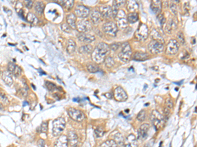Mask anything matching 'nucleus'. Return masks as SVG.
Here are the masks:
<instances>
[{"mask_svg": "<svg viewBox=\"0 0 197 147\" xmlns=\"http://www.w3.org/2000/svg\"><path fill=\"white\" fill-rule=\"evenodd\" d=\"M110 51V46L105 43H99L92 53L93 60L97 63L104 62L105 57Z\"/></svg>", "mask_w": 197, "mask_h": 147, "instance_id": "nucleus-1", "label": "nucleus"}, {"mask_svg": "<svg viewBox=\"0 0 197 147\" xmlns=\"http://www.w3.org/2000/svg\"><path fill=\"white\" fill-rule=\"evenodd\" d=\"M66 122L65 119L62 117H59L56 118L53 122L52 133L55 137L59 136L65 128Z\"/></svg>", "mask_w": 197, "mask_h": 147, "instance_id": "nucleus-2", "label": "nucleus"}, {"mask_svg": "<svg viewBox=\"0 0 197 147\" xmlns=\"http://www.w3.org/2000/svg\"><path fill=\"white\" fill-rule=\"evenodd\" d=\"M121 51L118 54V57L122 61L127 62L130 60L132 56V48L128 43H124L121 45Z\"/></svg>", "mask_w": 197, "mask_h": 147, "instance_id": "nucleus-3", "label": "nucleus"}, {"mask_svg": "<svg viewBox=\"0 0 197 147\" xmlns=\"http://www.w3.org/2000/svg\"><path fill=\"white\" fill-rule=\"evenodd\" d=\"M150 118H151L152 124H153V126L156 129H159L163 126L164 121V116L156 110H154L151 112Z\"/></svg>", "mask_w": 197, "mask_h": 147, "instance_id": "nucleus-4", "label": "nucleus"}, {"mask_svg": "<svg viewBox=\"0 0 197 147\" xmlns=\"http://www.w3.org/2000/svg\"><path fill=\"white\" fill-rule=\"evenodd\" d=\"M149 36V28L148 26L145 24H141L139 26L137 31L135 33V37L138 41H143L146 40Z\"/></svg>", "mask_w": 197, "mask_h": 147, "instance_id": "nucleus-5", "label": "nucleus"}, {"mask_svg": "<svg viewBox=\"0 0 197 147\" xmlns=\"http://www.w3.org/2000/svg\"><path fill=\"white\" fill-rule=\"evenodd\" d=\"M117 26L121 29H125L128 26L127 16L123 10H119L115 17Z\"/></svg>", "mask_w": 197, "mask_h": 147, "instance_id": "nucleus-6", "label": "nucleus"}, {"mask_svg": "<svg viewBox=\"0 0 197 147\" xmlns=\"http://www.w3.org/2000/svg\"><path fill=\"white\" fill-rule=\"evenodd\" d=\"M150 52L153 54H160L164 50V44L156 40H152L148 46Z\"/></svg>", "mask_w": 197, "mask_h": 147, "instance_id": "nucleus-7", "label": "nucleus"}, {"mask_svg": "<svg viewBox=\"0 0 197 147\" xmlns=\"http://www.w3.org/2000/svg\"><path fill=\"white\" fill-rule=\"evenodd\" d=\"M103 31L110 36H116L118 31V27L113 22H107L103 26Z\"/></svg>", "mask_w": 197, "mask_h": 147, "instance_id": "nucleus-8", "label": "nucleus"}, {"mask_svg": "<svg viewBox=\"0 0 197 147\" xmlns=\"http://www.w3.org/2000/svg\"><path fill=\"white\" fill-rule=\"evenodd\" d=\"M68 113L70 117L76 122H82L85 118V115L80 110L74 108H70L68 110Z\"/></svg>", "mask_w": 197, "mask_h": 147, "instance_id": "nucleus-9", "label": "nucleus"}, {"mask_svg": "<svg viewBox=\"0 0 197 147\" xmlns=\"http://www.w3.org/2000/svg\"><path fill=\"white\" fill-rule=\"evenodd\" d=\"M179 43L176 39H171L167 44L166 52L167 54L174 55L176 54L179 50Z\"/></svg>", "mask_w": 197, "mask_h": 147, "instance_id": "nucleus-10", "label": "nucleus"}, {"mask_svg": "<svg viewBox=\"0 0 197 147\" xmlns=\"http://www.w3.org/2000/svg\"><path fill=\"white\" fill-rule=\"evenodd\" d=\"M76 28L80 33H85L92 29V24L87 20H80L76 22Z\"/></svg>", "mask_w": 197, "mask_h": 147, "instance_id": "nucleus-11", "label": "nucleus"}, {"mask_svg": "<svg viewBox=\"0 0 197 147\" xmlns=\"http://www.w3.org/2000/svg\"><path fill=\"white\" fill-rule=\"evenodd\" d=\"M114 96L115 99L118 101H125L128 97L127 93L120 86L116 88L114 92Z\"/></svg>", "mask_w": 197, "mask_h": 147, "instance_id": "nucleus-12", "label": "nucleus"}, {"mask_svg": "<svg viewBox=\"0 0 197 147\" xmlns=\"http://www.w3.org/2000/svg\"><path fill=\"white\" fill-rule=\"evenodd\" d=\"M90 13V9L84 5H77L75 8L76 15L80 18H87Z\"/></svg>", "mask_w": 197, "mask_h": 147, "instance_id": "nucleus-13", "label": "nucleus"}, {"mask_svg": "<svg viewBox=\"0 0 197 147\" xmlns=\"http://www.w3.org/2000/svg\"><path fill=\"white\" fill-rule=\"evenodd\" d=\"M150 126L148 124H142L138 129V139L140 140H145L147 137L148 131H149Z\"/></svg>", "mask_w": 197, "mask_h": 147, "instance_id": "nucleus-14", "label": "nucleus"}, {"mask_svg": "<svg viewBox=\"0 0 197 147\" xmlns=\"http://www.w3.org/2000/svg\"><path fill=\"white\" fill-rule=\"evenodd\" d=\"M68 141L72 147H77L78 145V137L75 131H70L68 133Z\"/></svg>", "mask_w": 197, "mask_h": 147, "instance_id": "nucleus-15", "label": "nucleus"}, {"mask_svg": "<svg viewBox=\"0 0 197 147\" xmlns=\"http://www.w3.org/2000/svg\"><path fill=\"white\" fill-rule=\"evenodd\" d=\"M124 147H137L138 141L136 137L133 134H130L125 140H124Z\"/></svg>", "mask_w": 197, "mask_h": 147, "instance_id": "nucleus-16", "label": "nucleus"}, {"mask_svg": "<svg viewBox=\"0 0 197 147\" xmlns=\"http://www.w3.org/2000/svg\"><path fill=\"white\" fill-rule=\"evenodd\" d=\"M100 14L105 18H110L112 16V7L110 5L101 6L100 7Z\"/></svg>", "mask_w": 197, "mask_h": 147, "instance_id": "nucleus-17", "label": "nucleus"}, {"mask_svg": "<svg viewBox=\"0 0 197 147\" xmlns=\"http://www.w3.org/2000/svg\"><path fill=\"white\" fill-rule=\"evenodd\" d=\"M78 39L82 43H90L93 42L95 39V37L93 35L85 33H80L79 35H78Z\"/></svg>", "mask_w": 197, "mask_h": 147, "instance_id": "nucleus-18", "label": "nucleus"}, {"mask_svg": "<svg viewBox=\"0 0 197 147\" xmlns=\"http://www.w3.org/2000/svg\"><path fill=\"white\" fill-rule=\"evenodd\" d=\"M68 143L67 137L63 135L56 139L54 144V147H68Z\"/></svg>", "mask_w": 197, "mask_h": 147, "instance_id": "nucleus-19", "label": "nucleus"}, {"mask_svg": "<svg viewBox=\"0 0 197 147\" xmlns=\"http://www.w3.org/2000/svg\"><path fill=\"white\" fill-rule=\"evenodd\" d=\"M151 8L155 14H160L162 11V1L159 0H154L151 1Z\"/></svg>", "mask_w": 197, "mask_h": 147, "instance_id": "nucleus-20", "label": "nucleus"}, {"mask_svg": "<svg viewBox=\"0 0 197 147\" xmlns=\"http://www.w3.org/2000/svg\"><path fill=\"white\" fill-rule=\"evenodd\" d=\"M66 21L70 28L76 29V16L73 13H70L66 16Z\"/></svg>", "mask_w": 197, "mask_h": 147, "instance_id": "nucleus-21", "label": "nucleus"}, {"mask_svg": "<svg viewBox=\"0 0 197 147\" xmlns=\"http://www.w3.org/2000/svg\"><path fill=\"white\" fill-rule=\"evenodd\" d=\"M126 4L128 11H129L131 13H135V11H137L139 9V4L134 0L127 1Z\"/></svg>", "mask_w": 197, "mask_h": 147, "instance_id": "nucleus-22", "label": "nucleus"}, {"mask_svg": "<svg viewBox=\"0 0 197 147\" xmlns=\"http://www.w3.org/2000/svg\"><path fill=\"white\" fill-rule=\"evenodd\" d=\"M2 79H3L4 82L6 83L7 86H11L13 82V77H12L11 73L7 71L3 72V74H2Z\"/></svg>", "mask_w": 197, "mask_h": 147, "instance_id": "nucleus-23", "label": "nucleus"}, {"mask_svg": "<svg viewBox=\"0 0 197 147\" xmlns=\"http://www.w3.org/2000/svg\"><path fill=\"white\" fill-rule=\"evenodd\" d=\"M151 36L152 37V40H156L158 41H160V42L163 43H164V40L163 37H162V35L160 34V33L156 29H152L151 32Z\"/></svg>", "mask_w": 197, "mask_h": 147, "instance_id": "nucleus-24", "label": "nucleus"}, {"mask_svg": "<svg viewBox=\"0 0 197 147\" xmlns=\"http://www.w3.org/2000/svg\"><path fill=\"white\" fill-rule=\"evenodd\" d=\"M76 48V45L75 41L72 39H69L68 41L67 46H66V51L68 54H73L75 52Z\"/></svg>", "mask_w": 197, "mask_h": 147, "instance_id": "nucleus-25", "label": "nucleus"}, {"mask_svg": "<svg viewBox=\"0 0 197 147\" xmlns=\"http://www.w3.org/2000/svg\"><path fill=\"white\" fill-rule=\"evenodd\" d=\"M101 15L100 13L97 11H93L91 13V19L93 23L95 24H98L101 21Z\"/></svg>", "mask_w": 197, "mask_h": 147, "instance_id": "nucleus-26", "label": "nucleus"}, {"mask_svg": "<svg viewBox=\"0 0 197 147\" xmlns=\"http://www.w3.org/2000/svg\"><path fill=\"white\" fill-rule=\"evenodd\" d=\"M127 22L130 24H134L139 20V14L135 13H129L127 16Z\"/></svg>", "mask_w": 197, "mask_h": 147, "instance_id": "nucleus-27", "label": "nucleus"}, {"mask_svg": "<svg viewBox=\"0 0 197 147\" xmlns=\"http://www.w3.org/2000/svg\"><path fill=\"white\" fill-rule=\"evenodd\" d=\"M113 137H114V139H112V140H114L117 144L120 146L124 145V137H122L121 133H119V132H116V133L113 135Z\"/></svg>", "mask_w": 197, "mask_h": 147, "instance_id": "nucleus-28", "label": "nucleus"}, {"mask_svg": "<svg viewBox=\"0 0 197 147\" xmlns=\"http://www.w3.org/2000/svg\"><path fill=\"white\" fill-rule=\"evenodd\" d=\"M45 5L42 1H37L34 4V10L38 14H42L43 13Z\"/></svg>", "mask_w": 197, "mask_h": 147, "instance_id": "nucleus-29", "label": "nucleus"}, {"mask_svg": "<svg viewBox=\"0 0 197 147\" xmlns=\"http://www.w3.org/2000/svg\"><path fill=\"white\" fill-rule=\"evenodd\" d=\"M176 28L177 24L174 21V20L170 19L168 22H167V24L166 27V30L167 33H171L172 31L176 29Z\"/></svg>", "mask_w": 197, "mask_h": 147, "instance_id": "nucleus-30", "label": "nucleus"}, {"mask_svg": "<svg viewBox=\"0 0 197 147\" xmlns=\"http://www.w3.org/2000/svg\"><path fill=\"white\" fill-rule=\"evenodd\" d=\"M79 51L82 54H90L92 53L93 51V48L90 44H87V45L81 46L80 49H79Z\"/></svg>", "mask_w": 197, "mask_h": 147, "instance_id": "nucleus-31", "label": "nucleus"}, {"mask_svg": "<svg viewBox=\"0 0 197 147\" xmlns=\"http://www.w3.org/2000/svg\"><path fill=\"white\" fill-rule=\"evenodd\" d=\"M149 56L147 53L135 52L134 55V60L137 61H145L148 59Z\"/></svg>", "mask_w": 197, "mask_h": 147, "instance_id": "nucleus-32", "label": "nucleus"}, {"mask_svg": "<svg viewBox=\"0 0 197 147\" xmlns=\"http://www.w3.org/2000/svg\"><path fill=\"white\" fill-rule=\"evenodd\" d=\"M59 3L67 10H70L73 7L74 1H72V0H70V1H60Z\"/></svg>", "mask_w": 197, "mask_h": 147, "instance_id": "nucleus-33", "label": "nucleus"}, {"mask_svg": "<svg viewBox=\"0 0 197 147\" xmlns=\"http://www.w3.org/2000/svg\"><path fill=\"white\" fill-rule=\"evenodd\" d=\"M87 69L88 71H90V73H97L99 70V67L95 63H88L87 65Z\"/></svg>", "mask_w": 197, "mask_h": 147, "instance_id": "nucleus-34", "label": "nucleus"}, {"mask_svg": "<svg viewBox=\"0 0 197 147\" xmlns=\"http://www.w3.org/2000/svg\"><path fill=\"white\" fill-rule=\"evenodd\" d=\"M104 62H105V65L107 66V67L108 68H110L112 67V66H114V65L115 64V62H114V60L113 59V58L112 56H107V58H105V60Z\"/></svg>", "mask_w": 197, "mask_h": 147, "instance_id": "nucleus-35", "label": "nucleus"}, {"mask_svg": "<svg viewBox=\"0 0 197 147\" xmlns=\"http://www.w3.org/2000/svg\"><path fill=\"white\" fill-rule=\"evenodd\" d=\"M100 147H117V144L114 140L110 139L102 143Z\"/></svg>", "mask_w": 197, "mask_h": 147, "instance_id": "nucleus-36", "label": "nucleus"}, {"mask_svg": "<svg viewBox=\"0 0 197 147\" xmlns=\"http://www.w3.org/2000/svg\"><path fill=\"white\" fill-rule=\"evenodd\" d=\"M48 123L47 122H43L42 124H41V126L38 127V132H41V133H45L48 131Z\"/></svg>", "mask_w": 197, "mask_h": 147, "instance_id": "nucleus-37", "label": "nucleus"}, {"mask_svg": "<svg viewBox=\"0 0 197 147\" xmlns=\"http://www.w3.org/2000/svg\"><path fill=\"white\" fill-rule=\"evenodd\" d=\"M146 116H147L146 112H145L144 110H142V111H141L139 113H138L137 116V119L140 122L144 121L145 118H146Z\"/></svg>", "mask_w": 197, "mask_h": 147, "instance_id": "nucleus-38", "label": "nucleus"}, {"mask_svg": "<svg viewBox=\"0 0 197 147\" xmlns=\"http://www.w3.org/2000/svg\"><path fill=\"white\" fill-rule=\"evenodd\" d=\"M118 5L116 3V1H113V4H112V16L114 17L115 18L116 16V14L118 13V12L119 10H118Z\"/></svg>", "mask_w": 197, "mask_h": 147, "instance_id": "nucleus-39", "label": "nucleus"}, {"mask_svg": "<svg viewBox=\"0 0 197 147\" xmlns=\"http://www.w3.org/2000/svg\"><path fill=\"white\" fill-rule=\"evenodd\" d=\"M0 101H1L2 103H3L4 105L8 104L9 102L8 98L6 96V95L3 92H0Z\"/></svg>", "mask_w": 197, "mask_h": 147, "instance_id": "nucleus-40", "label": "nucleus"}, {"mask_svg": "<svg viewBox=\"0 0 197 147\" xmlns=\"http://www.w3.org/2000/svg\"><path fill=\"white\" fill-rule=\"evenodd\" d=\"M95 134L97 137H101L105 134V131L101 127H98L95 130Z\"/></svg>", "mask_w": 197, "mask_h": 147, "instance_id": "nucleus-41", "label": "nucleus"}, {"mask_svg": "<svg viewBox=\"0 0 197 147\" xmlns=\"http://www.w3.org/2000/svg\"><path fill=\"white\" fill-rule=\"evenodd\" d=\"M26 19H27V20H28L29 22H30V23H33L36 20L38 21V19H37L36 16L34 15V14L31 13H30L28 14V15H27V17H26Z\"/></svg>", "mask_w": 197, "mask_h": 147, "instance_id": "nucleus-42", "label": "nucleus"}, {"mask_svg": "<svg viewBox=\"0 0 197 147\" xmlns=\"http://www.w3.org/2000/svg\"><path fill=\"white\" fill-rule=\"evenodd\" d=\"M46 86L48 89L49 90V91L50 92H53L54 90H55L56 89V85L51 82H46Z\"/></svg>", "mask_w": 197, "mask_h": 147, "instance_id": "nucleus-43", "label": "nucleus"}, {"mask_svg": "<svg viewBox=\"0 0 197 147\" xmlns=\"http://www.w3.org/2000/svg\"><path fill=\"white\" fill-rule=\"evenodd\" d=\"M22 73V69L21 68L19 67L18 65H16L15 66V68H14V72H13V74L16 77H19L21 76Z\"/></svg>", "mask_w": 197, "mask_h": 147, "instance_id": "nucleus-44", "label": "nucleus"}, {"mask_svg": "<svg viewBox=\"0 0 197 147\" xmlns=\"http://www.w3.org/2000/svg\"><path fill=\"white\" fill-rule=\"evenodd\" d=\"M158 19L159 22L162 26H163L166 22V18H165V16H164L163 14L160 13L158 15Z\"/></svg>", "mask_w": 197, "mask_h": 147, "instance_id": "nucleus-45", "label": "nucleus"}, {"mask_svg": "<svg viewBox=\"0 0 197 147\" xmlns=\"http://www.w3.org/2000/svg\"><path fill=\"white\" fill-rule=\"evenodd\" d=\"M177 39H178V41L177 42H179L181 44H184L185 43V37L183 33L181 32V31H179V32L177 33Z\"/></svg>", "mask_w": 197, "mask_h": 147, "instance_id": "nucleus-46", "label": "nucleus"}, {"mask_svg": "<svg viewBox=\"0 0 197 147\" xmlns=\"http://www.w3.org/2000/svg\"><path fill=\"white\" fill-rule=\"evenodd\" d=\"M61 29L63 31H65L66 33H70L71 32V28L67 24L64 23L61 25Z\"/></svg>", "mask_w": 197, "mask_h": 147, "instance_id": "nucleus-47", "label": "nucleus"}, {"mask_svg": "<svg viewBox=\"0 0 197 147\" xmlns=\"http://www.w3.org/2000/svg\"><path fill=\"white\" fill-rule=\"evenodd\" d=\"M166 105L167 109H170L173 108L174 106V103L173 101H172L171 98H167L166 100Z\"/></svg>", "mask_w": 197, "mask_h": 147, "instance_id": "nucleus-48", "label": "nucleus"}, {"mask_svg": "<svg viewBox=\"0 0 197 147\" xmlns=\"http://www.w3.org/2000/svg\"><path fill=\"white\" fill-rule=\"evenodd\" d=\"M16 65H14L13 62H9L8 65H7V69H8V72L11 73H13L14 68H15Z\"/></svg>", "mask_w": 197, "mask_h": 147, "instance_id": "nucleus-49", "label": "nucleus"}, {"mask_svg": "<svg viewBox=\"0 0 197 147\" xmlns=\"http://www.w3.org/2000/svg\"><path fill=\"white\" fill-rule=\"evenodd\" d=\"M121 46V44L119 43H113L110 46V49H111V50H114V51H116L118 48H119L120 46Z\"/></svg>", "mask_w": 197, "mask_h": 147, "instance_id": "nucleus-50", "label": "nucleus"}, {"mask_svg": "<svg viewBox=\"0 0 197 147\" xmlns=\"http://www.w3.org/2000/svg\"><path fill=\"white\" fill-rule=\"evenodd\" d=\"M170 9H171V11L172 12V13L174 14H177V6L176 5L172 3L170 4Z\"/></svg>", "mask_w": 197, "mask_h": 147, "instance_id": "nucleus-51", "label": "nucleus"}, {"mask_svg": "<svg viewBox=\"0 0 197 147\" xmlns=\"http://www.w3.org/2000/svg\"><path fill=\"white\" fill-rule=\"evenodd\" d=\"M38 145L39 147H44L45 146V141L43 139H39L38 142Z\"/></svg>", "mask_w": 197, "mask_h": 147, "instance_id": "nucleus-52", "label": "nucleus"}, {"mask_svg": "<svg viewBox=\"0 0 197 147\" xmlns=\"http://www.w3.org/2000/svg\"><path fill=\"white\" fill-rule=\"evenodd\" d=\"M32 4H33V2L32 1H26V7H28V9L32 8Z\"/></svg>", "mask_w": 197, "mask_h": 147, "instance_id": "nucleus-53", "label": "nucleus"}, {"mask_svg": "<svg viewBox=\"0 0 197 147\" xmlns=\"http://www.w3.org/2000/svg\"><path fill=\"white\" fill-rule=\"evenodd\" d=\"M164 113H165V115H166V116H169V109H167V108H165V109H164Z\"/></svg>", "mask_w": 197, "mask_h": 147, "instance_id": "nucleus-54", "label": "nucleus"}, {"mask_svg": "<svg viewBox=\"0 0 197 147\" xmlns=\"http://www.w3.org/2000/svg\"><path fill=\"white\" fill-rule=\"evenodd\" d=\"M105 96L108 97V99H111V98L112 97V95L111 94H110V93H107V94H105Z\"/></svg>", "mask_w": 197, "mask_h": 147, "instance_id": "nucleus-55", "label": "nucleus"}, {"mask_svg": "<svg viewBox=\"0 0 197 147\" xmlns=\"http://www.w3.org/2000/svg\"><path fill=\"white\" fill-rule=\"evenodd\" d=\"M31 86H32V87H33V88H34V90H36V88H35V86H34L33 85V84H31Z\"/></svg>", "mask_w": 197, "mask_h": 147, "instance_id": "nucleus-56", "label": "nucleus"}, {"mask_svg": "<svg viewBox=\"0 0 197 147\" xmlns=\"http://www.w3.org/2000/svg\"><path fill=\"white\" fill-rule=\"evenodd\" d=\"M144 147H149V145H147V144H146V145L144 146Z\"/></svg>", "mask_w": 197, "mask_h": 147, "instance_id": "nucleus-57", "label": "nucleus"}, {"mask_svg": "<svg viewBox=\"0 0 197 147\" xmlns=\"http://www.w3.org/2000/svg\"><path fill=\"white\" fill-rule=\"evenodd\" d=\"M1 109V105H0V110Z\"/></svg>", "mask_w": 197, "mask_h": 147, "instance_id": "nucleus-58", "label": "nucleus"}, {"mask_svg": "<svg viewBox=\"0 0 197 147\" xmlns=\"http://www.w3.org/2000/svg\"><path fill=\"white\" fill-rule=\"evenodd\" d=\"M0 74H1V70H0Z\"/></svg>", "mask_w": 197, "mask_h": 147, "instance_id": "nucleus-59", "label": "nucleus"}]
</instances>
